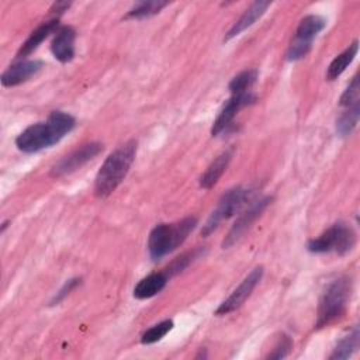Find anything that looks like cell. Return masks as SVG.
Listing matches in <instances>:
<instances>
[{"label":"cell","mask_w":360,"mask_h":360,"mask_svg":"<svg viewBox=\"0 0 360 360\" xmlns=\"http://www.w3.org/2000/svg\"><path fill=\"white\" fill-rule=\"evenodd\" d=\"M76 125V120L65 111H52L44 122L27 127L17 138L15 146L24 153H35L58 143Z\"/></svg>","instance_id":"obj_1"},{"label":"cell","mask_w":360,"mask_h":360,"mask_svg":"<svg viewBox=\"0 0 360 360\" xmlns=\"http://www.w3.org/2000/svg\"><path fill=\"white\" fill-rule=\"evenodd\" d=\"M136 141L131 139L114 149L101 165L94 180V194L108 197L128 174L136 155Z\"/></svg>","instance_id":"obj_2"},{"label":"cell","mask_w":360,"mask_h":360,"mask_svg":"<svg viewBox=\"0 0 360 360\" xmlns=\"http://www.w3.org/2000/svg\"><path fill=\"white\" fill-rule=\"evenodd\" d=\"M197 226L195 217H186L174 224L156 225L148 238V252L153 262L176 250Z\"/></svg>","instance_id":"obj_3"},{"label":"cell","mask_w":360,"mask_h":360,"mask_svg":"<svg viewBox=\"0 0 360 360\" xmlns=\"http://www.w3.org/2000/svg\"><path fill=\"white\" fill-rule=\"evenodd\" d=\"M352 295V280L347 276L333 280L322 292L316 311L315 329L328 326L339 319L347 307Z\"/></svg>","instance_id":"obj_4"},{"label":"cell","mask_w":360,"mask_h":360,"mask_svg":"<svg viewBox=\"0 0 360 360\" xmlns=\"http://www.w3.org/2000/svg\"><path fill=\"white\" fill-rule=\"evenodd\" d=\"M356 245V232L350 225L339 221L323 231L319 236L307 242V250L311 253H336L347 255Z\"/></svg>","instance_id":"obj_5"},{"label":"cell","mask_w":360,"mask_h":360,"mask_svg":"<svg viewBox=\"0 0 360 360\" xmlns=\"http://www.w3.org/2000/svg\"><path fill=\"white\" fill-rule=\"evenodd\" d=\"M249 197H250V191L243 187H233L225 191L219 198L217 207L212 210L205 224L202 225L201 235L204 238L211 235L221 225L222 221H226L228 218L235 215L242 208L245 201L249 200Z\"/></svg>","instance_id":"obj_6"},{"label":"cell","mask_w":360,"mask_h":360,"mask_svg":"<svg viewBox=\"0 0 360 360\" xmlns=\"http://www.w3.org/2000/svg\"><path fill=\"white\" fill-rule=\"evenodd\" d=\"M325 25H326V21L321 15L318 14L305 15L300 21L295 30L294 39L291 41L285 53V59L288 62H294L307 56V53L312 48L314 38L325 28Z\"/></svg>","instance_id":"obj_7"},{"label":"cell","mask_w":360,"mask_h":360,"mask_svg":"<svg viewBox=\"0 0 360 360\" xmlns=\"http://www.w3.org/2000/svg\"><path fill=\"white\" fill-rule=\"evenodd\" d=\"M103 150V143L100 142H89L82 145L80 148L72 150L69 155L60 158L52 167L49 174L52 177H62L69 173L76 172L89 160L96 158Z\"/></svg>","instance_id":"obj_8"},{"label":"cell","mask_w":360,"mask_h":360,"mask_svg":"<svg viewBox=\"0 0 360 360\" xmlns=\"http://www.w3.org/2000/svg\"><path fill=\"white\" fill-rule=\"evenodd\" d=\"M263 277V266H256L242 281L240 284L224 300L219 307L215 309V315H226L236 311L243 305V302L250 297L252 291L256 288L259 281Z\"/></svg>","instance_id":"obj_9"},{"label":"cell","mask_w":360,"mask_h":360,"mask_svg":"<svg viewBox=\"0 0 360 360\" xmlns=\"http://www.w3.org/2000/svg\"><path fill=\"white\" fill-rule=\"evenodd\" d=\"M271 197H263L259 201L253 202L250 205V208L248 211H245L236 221L235 224L231 226L229 232L226 233L225 239L222 240V248L224 249H229L231 246H233L248 231L249 228L253 225V222L262 215V212L267 208V205L271 202Z\"/></svg>","instance_id":"obj_10"},{"label":"cell","mask_w":360,"mask_h":360,"mask_svg":"<svg viewBox=\"0 0 360 360\" xmlns=\"http://www.w3.org/2000/svg\"><path fill=\"white\" fill-rule=\"evenodd\" d=\"M255 101H256V96L252 91L242 93V94H232L231 98L224 104L222 110L219 111L218 117L215 118V121L211 127L212 136H217L221 132H224L233 122L238 112L242 108L253 104Z\"/></svg>","instance_id":"obj_11"},{"label":"cell","mask_w":360,"mask_h":360,"mask_svg":"<svg viewBox=\"0 0 360 360\" xmlns=\"http://www.w3.org/2000/svg\"><path fill=\"white\" fill-rule=\"evenodd\" d=\"M76 31L70 25H62L53 34L51 52L60 63H68L75 58Z\"/></svg>","instance_id":"obj_12"},{"label":"cell","mask_w":360,"mask_h":360,"mask_svg":"<svg viewBox=\"0 0 360 360\" xmlns=\"http://www.w3.org/2000/svg\"><path fill=\"white\" fill-rule=\"evenodd\" d=\"M44 63L41 60H20L11 66H8V69H6L1 75V84L4 87H13V86H18L27 80H30L32 76H35L41 69H42Z\"/></svg>","instance_id":"obj_13"},{"label":"cell","mask_w":360,"mask_h":360,"mask_svg":"<svg viewBox=\"0 0 360 360\" xmlns=\"http://www.w3.org/2000/svg\"><path fill=\"white\" fill-rule=\"evenodd\" d=\"M270 4H271L270 1H255V3H252L250 7H248L245 10V13L228 30V32L225 34L224 41H229V39L235 38L236 35H239L240 32H243L245 30H248L249 27H252L266 13V10L270 7Z\"/></svg>","instance_id":"obj_14"},{"label":"cell","mask_w":360,"mask_h":360,"mask_svg":"<svg viewBox=\"0 0 360 360\" xmlns=\"http://www.w3.org/2000/svg\"><path fill=\"white\" fill-rule=\"evenodd\" d=\"M233 156V148H229L226 150H224L222 153H219L205 169V172L201 174L200 177V187L204 190H210L212 188L218 180L221 179V176L225 173V170L228 169L231 160Z\"/></svg>","instance_id":"obj_15"},{"label":"cell","mask_w":360,"mask_h":360,"mask_svg":"<svg viewBox=\"0 0 360 360\" xmlns=\"http://www.w3.org/2000/svg\"><path fill=\"white\" fill-rule=\"evenodd\" d=\"M169 280L170 278L165 270L150 273L136 283V285L134 287V297L136 300L152 298L153 295L159 294L166 287Z\"/></svg>","instance_id":"obj_16"},{"label":"cell","mask_w":360,"mask_h":360,"mask_svg":"<svg viewBox=\"0 0 360 360\" xmlns=\"http://www.w3.org/2000/svg\"><path fill=\"white\" fill-rule=\"evenodd\" d=\"M59 28V20L58 18H53V20H49L46 22H42L37 30H34L30 37L27 38V41L21 45V48L18 49L17 52V58H25L28 56L30 53H32L38 46L39 44L46 39L51 34H55L56 30Z\"/></svg>","instance_id":"obj_17"},{"label":"cell","mask_w":360,"mask_h":360,"mask_svg":"<svg viewBox=\"0 0 360 360\" xmlns=\"http://www.w3.org/2000/svg\"><path fill=\"white\" fill-rule=\"evenodd\" d=\"M359 52V41H353L342 53H339L328 66L326 70V79L328 80H335L338 79L345 70L346 68L353 62V59L356 58Z\"/></svg>","instance_id":"obj_18"},{"label":"cell","mask_w":360,"mask_h":360,"mask_svg":"<svg viewBox=\"0 0 360 360\" xmlns=\"http://www.w3.org/2000/svg\"><path fill=\"white\" fill-rule=\"evenodd\" d=\"M360 345V332L359 328L354 326L352 332H349L346 336H343L338 345L335 346L332 354L329 356L330 360H343L353 356V353L357 352Z\"/></svg>","instance_id":"obj_19"},{"label":"cell","mask_w":360,"mask_h":360,"mask_svg":"<svg viewBox=\"0 0 360 360\" xmlns=\"http://www.w3.org/2000/svg\"><path fill=\"white\" fill-rule=\"evenodd\" d=\"M360 117V103L345 107V111L336 120V132L340 136L350 135L357 127Z\"/></svg>","instance_id":"obj_20"},{"label":"cell","mask_w":360,"mask_h":360,"mask_svg":"<svg viewBox=\"0 0 360 360\" xmlns=\"http://www.w3.org/2000/svg\"><path fill=\"white\" fill-rule=\"evenodd\" d=\"M167 1H159V0H149V1H138L135 3L128 13L125 14V20L129 18H145L158 14L163 7H166Z\"/></svg>","instance_id":"obj_21"},{"label":"cell","mask_w":360,"mask_h":360,"mask_svg":"<svg viewBox=\"0 0 360 360\" xmlns=\"http://www.w3.org/2000/svg\"><path fill=\"white\" fill-rule=\"evenodd\" d=\"M256 80H257V70L246 69V70H242L240 73H238L235 77H232L228 87L232 94H242V93L252 91L250 89L256 83Z\"/></svg>","instance_id":"obj_22"},{"label":"cell","mask_w":360,"mask_h":360,"mask_svg":"<svg viewBox=\"0 0 360 360\" xmlns=\"http://www.w3.org/2000/svg\"><path fill=\"white\" fill-rule=\"evenodd\" d=\"M173 329V321L172 319H165L153 326H150L149 329H146L143 333H142V338H141V343L143 345H152V343H156L159 342L160 339H163L170 330Z\"/></svg>","instance_id":"obj_23"},{"label":"cell","mask_w":360,"mask_h":360,"mask_svg":"<svg viewBox=\"0 0 360 360\" xmlns=\"http://www.w3.org/2000/svg\"><path fill=\"white\" fill-rule=\"evenodd\" d=\"M197 256H198V250H194V252H188V253H184V255L176 257V259L165 269V271H166V274L169 276V278H172L173 276L181 273Z\"/></svg>","instance_id":"obj_24"},{"label":"cell","mask_w":360,"mask_h":360,"mask_svg":"<svg viewBox=\"0 0 360 360\" xmlns=\"http://www.w3.org/2000/svg\"><path fill=\"white\" fill-rule=\"evenodd\" d=\"M359 93H360V82H359V76L356 75V76H353V79L349 83V86L346 87V90L342 93L340 100H339L340 105L342 107H347V105L360 103Z\"/></svg>","instance_id":"obj_25"},{"label":"cell","mask_w":360,"mask_h":360,"mask_svg":"<svg viewBox=\"0 0 360 360\" xmlns=\"http://www.w3.org/2000/svg\"><path fill=\"white\" fill-rule=\"evenodd\" d=\"M291 347H292L291 339H290L287 335H283V336L278 339L277 345L274 346L273 352L269 353L267 359H284V357L288 356Z\"/></svg>","instance_id":"obj_26"},{"label":"cell","mask_w":360,"mask_h":360,"mask_svg":"<svg viewBox=\"0 0 360 360\" xmlns=\"http://www.w3.org/2000/svg\"><path fill=\"white\" fill-rule=\"evenodd\" d=\"M79 284H80V278H77V277L68 280V281L62 285V288L55 294V297L51 300V305H56V304H59L60 301H63V300L66 298V295H69V292H70L72 290H75Z\"/></svg>","instance_id":"obj_27"},{"label":"cell","mask_w":360,"mask_h":360,"mask_svg":"<svg viewBox=\"0 0 360 360\" xmlns=\"http://www.w3.org/2000/svg\"><path fill=\"white\" fill-rule=\"evenodd\" d=\"M69 7H70V3H69V1H55V3L52 4V7L49 8V11H51L52 14L59 15V14H62L63 11H66Z\"/></svg>","instance_id":"obj_28"},{"label":"cell","mask_w":360,"mask_h":360,"mask_svg":"<svg viewBox=\"0 0 360 360\" xmlns=\"http://www.w3.org/2000/svg\"><path fill=\"white\" fill-rule=\"evenodd\" d=\"M7 224H8V221H6V222H3V225H1V232H4V229L7 228Z\"/></svg>","instance_id":"obj_29"}]
</instances>
